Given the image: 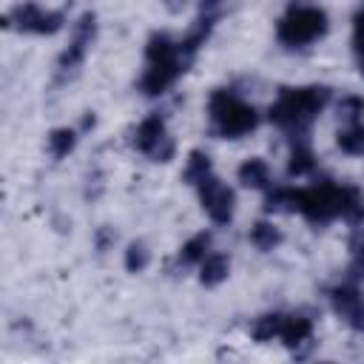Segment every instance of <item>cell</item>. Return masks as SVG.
Segmentation results:
<instances>
[{
  "label": "cell",
  "mask_w": 364,
  "mask_h": 364,
  "mask_svg": "<svg viewBox=\"0 0 364 364\" xmlns=\"http://www.w3.org/2000/svg\"><path fill=\"white\" fill-rule=\"evenodd\" d=\"M330 102L327 85H304V88H282L279 100L270 105L267 117L273 125L284 128L290 136H307L318 111Z\"/></svg>",
  "instance_id": "6da1fadb"
},
{
  "label": "cell",
  "mask_w": 364,
  "mask_h": 364,
  "mask_svg": "<svg viewBox=\"0 0 364 364\" xmlns=\"http://www.w3.org/2000/svg\"><path fill=\"white\" fill-rule=\"evenodd\" d=\"M208 114H210L213 134H219L222 139H239L259 125V111L225 88H216L210 94Z\"/></svg>",
  "instance_id": "7a4b0ae2"
},
{
  "label": "cell",
  "mask_w": 364,
  "mask_h": 364,
  "mask_svg": "<svg viewBox=\"0 0 364 364\" xmlns=\"http://www.w3.org/2000/svg\"><path fill=\"white\" fill-rule=\"evenodd\" d=\"M327 34V14L318 6H290L276 26V37L287 48H301Z\"/></svg>",
  "instance_id": "3957f363"
},
{
  "label": "cell",
  "mask_w": 364,
  "mask_h": 364,
  "mask_svg": "<svg viewBox=\"0 0 364 364\" xmlns=\"http://www.w3.org/2000/svg\"><path fill=\"white\" fill-rule=\"evenodd\" d=\"M65 23L63 11H46L37 3H23L14 6L6 17H3V28H17V31H28V34H57Z\"/></svg>",
  "instance_id": "277c9868"
},
{
  "label": "cell",
  "mask_w": 364,
  "mask_h": 364,
  "mask_svg": "<svg viewBox=\"0 0 364 364\" xmlns=\"http://www.w3.org/2000/svg\"><path fill=\"white\" fill-rule=\"evenodd\" d=\"M94 37H97V14H94V11H85V14H80V20L74 23L71 43H68V48L60 54V60H57L60 77H71V74L82 65V60H85L91 43H94Z\"/></svg>",
  "instance_id": "5b68a950"
},
{
  "label": "cell",
  "mask_w": 364,
  "mask_h": 364,
  "mask_svg": "<svg viewBox=\"0 0 364 364\" xmlns=\"http://www.w3.org/2000/svg\"><path fill=\"white\" fill-rule=\"evenodd\" d=\"M134 148L145 156H151L154 162H168L176 151L173 139L165 134V119L159 114H151L145 117L139 125H136V134H134Z\"/></svg>",
  "instance_id": "8992f818"
},
{
  "label": "cell",
  "mask_w": 364,
  "mask_h": 364,
  "mask_svg": "<svg viewBox=\"0 0 364 364\" xmlns=\"http://www.w3.org/2000/svg\"><path fill=\"white\" fill-rule=\"evenodd\" d=\"M196 193H199V202L205 208V213L210 216V222L216 225H228L233 219V205H236V193L219 182L213 173H208L202 182H196Z\"/></svg>",
  "instance_id": "52a82bcc"
},
{
  "label": "cell",
  "mask_w": 364,
  "mask_h": 364,
  "mask_svg": "<svg viewBox=\"0 0 364 364\" xmlns=\"http://www.w3.org/2000/svg\"><path fill=\"white\" fill-rule=\"evenodd\" d=\"M182 71H185L182 65H159V63H148V68L142 71L136 88H139L145 97H159V94H165V91L179 80Z\"/></svg>",
  "instance_id": "ba28073f"
},
{
  "label": "cell",
  "mask_w": 364,
  "mask_h": 364,
  "mask_svg": "<svg viewBox=\"0 0 364 364\" xmlns=\"http://www.w3.org/2000/svg\"><path fill=\"white\" fill-rule=\"evenodd\" d=\"M330 304H333V310H336L347 324H353L355 316H358L361 307H364V299H361L355 282H347V284H338V287L330 290Z\"/></svg>",
  "instance_id": "9c48e42d"
},
{
  "label": "cell",
  "mask_w": 364,
  "mask_h": 364,
  "mask_svg": "<svg viewBox=\"0 0 364 364\" xmlns=\"http://www.w3.org/2000/svg\"><path fill=\"white\" fill-rule=\"evenodd\" d=\"M338 216L350 225L364 222V193L355 185H338Z\"/></svg>",
  "instance_id": "30bf717a"
},
{
  "label": "cell",
  "mask_w": 364,
  "mask_h": 364,
  "mask_svg": "<svg viewBox=\"0 0 364 364\" xmlns=\"http://www.w3.org/2000/svg\"><path fill=\"white\" fill-rule=\"evenodd\" d=\"M316 168V156L307 145V136H293L290 148V162H287V176H307Z\"/></svg>",
  "instance_id": "8fae6325"
},
{
  "label": "cell",
  "mask_w": 364,
  "mask_h": 364,
  "mask_svg": "<svg viewBox=\"0 0 364 364\" xmlns=\"http://www.w3.org/2000/svg\"><path fill=\"white\" fill-rule=\"evenodd\" d=\"M239 182L245 188H259V191H267L270 188V168L264 159L259 156H250L239 165Z\"/></svg>",
  "instance_id": "7c38bea8"
},
{
  "label": "cell",
  "mask_w": 364,
  "mask_h": 364,
  "mask_svg": "<svg viewBox=\"0 0 364 364\" xmlns=\"http://www.w3.org/2000/svg\"><path fill=\"white\" fill-rule=\"evenodd\" d=\"M310 333H313V321H310L307 316L293 313V316H284L282 330H279V338H282L287 347H299V344H304V341L310 338Z\"/></svg>",
  "instance_id": "4fadbf2b"
},
{
  "label": "cell",
  "mask_w": 364,
  "mask_h": 364,
  "mask_svg": "<svg viewBox=\"0 0 364 364\" xmlns=\"http://www.w3.org/2000/svg\"><path fill=\"white\" fill-rule=\"evenodd\" d=\"M228 273H230L228 256L225 253H208L202 259V267H199V282L205 287H216V284H222L228 279Z\"/></svg>",
  "instance_id": "5bb4252c"
},
{
  "label": "cell",
  "mask_w": 364,
  "mask_h": 364,
  "mask_svg": "<svg viewBox=\"0 0 364 364\" xmlns=\"http://www.w3.org/2000/svg\"><path fill=\"white\" fill-rule=\"evenodd\" d=\"M208 247H210V233L202 230V233L191 236V239L179 247V262H182V264H202V259L208 256Z\"/></svg>",
  "instance_id": "9a60e30c"
},
{
  "label": "cell",
  "mask_w": 364,
  "mask_h": 364,
  "mask_svg": "<svg viewBox=\"0 0 364 364\" xmlns=\"http://www.w3.org/2000/svg\"><path fill=\"white\" fill-rule=\"evenodd\" d=\"M250 245L259 247V250H264V253H270L273 247L282 245V230L276 225H270V222H256L250 228Z\"/></svg>",
  "instance_id": "2e32d148"
},
{
  "label": "cell",
  "mask_w": 364,
  "mask_h": 364,
  "mask_svg": "<svg viewBox=\"0 0 364 364\" xmlns=\"http://www.w3.org/2000/svg\"><path fill=\"white\" fill-rule=\"evenodd\" d=\"M74 145H77V131H74V128H54V131L48 134V154H51L54 159L68 156V154L74 151Z\"/></svg>",
  "instance_id": "e0dca14e"
},
{
  "label": "cell",
  "mask_w": 364,
  "mask_h": 364,
  "mask_svg": "<svg viewBox=\"0 0 364 364\" xmlns=\"http://www.w3.org/2000/svg\"><path fill=\"white\" fill-rule=\"evenodd\" d=\"M208 173H210V159H208V154H205V151H191V154H188V162H185V171H182V182L196 185V182H202Z\"/></svg>",
  "instance_id": "ac0fdd59"
},
{
  "label": "cell",
  "mask_w": 364,
  "mask_h": 364,
  "mask_svg": "<svg viewBox=\"0 0 364 364\" xmlns=\"http://www.w3.org/2000/svg\"><path fill=\"white\" fill-rule=\"evenodd\" d=\"M350 253H353V262L347 267V279L350 282H361L364 279V228H358L350 239Z\"/></svg>",
  "instance_id": "d6986e66"
},
{
  "label": "cell",
  "mask_w": 364,
  "mask_h": 364,
  "mask_svg": "<svg viewBox=\"0 0 364 364\" xmlns=\"http://www.w3.org/2000/svg\"><path fill=\"white\" fill-rule=\"evenodd\" d=\"M282 321H284V316H282V313H267V316H262V318H256V321H253L250 336H253L256 341H270L273 336H279Z\"/></svg>",
  "instance_id": "ffe728a7"
},
{
  "label": "cell",
  "mask_w": 364,
  "mask_h": 364,
  "mask_svg": "<svg viewBox=\"0 0 364 364\" xmlns=\"http://www.w3.org/2000/svg\"><path fill=\"white\" fill-rule=\"evenodd\" d=\"M338 148H341L344 154H353V156L364 154V125L355 122V125L338 131Z\"/></svg>",
  "instance_id": "44dd1931"
},
{
  "label": "cell",
  "mask_w": 364,
  "mask_h": 364,
  "mask_svg": "<svg viewBox=\"0 0 364 364\" xmlns=\"http://www.w3.org/2000/svg\"><path fill=\"white\" fill-rule=\"evenodd\" d=\"M148 259H151V253H148V247H145V242H131L128 245V250H125V270L128 273H142L145 267H148Z\"/></svg>",
  "instance_id": "7402d4cb"
},
{
  "label": "cell",
  "mask_w": 364,
  "mask_h": 364,
  "mask_svg": "<svg viewBox=\"0 0 364 364\" xmlns=\"http://www.w3.org/2000/svg\"><path fill=\"white\" fill-rule=\"evenodd\" d=\"M361 114H364V97L347 94V97H341V100H338V117H341L344 122L355 125V122L361 119Z\"/></svg>",
  "instance_id": "603a6c76"
},
{
  "label": "cell",
  "mask_w": 364,
  "mask_h": 364,
  "mask_svg": "<svg viewBox=\"0 0 364 364\" xmlns=\"http://www.w3.org/2000/svg\"><path fill=\"white\" fill-rule=\"evenodd\" d=\"M353 54L358 63V74L364 77V9L353 14Z\"/></svg>",
  "instance_id": "cb8c5ba5"
},
{
  "label": "cell",
  "mask_w": 364,
  "mask_h": 364,
  "mask_svg": "<svg viewBox=\"0 0 364 364\" xmlns=\"http://www.w3.org/2000/svg\"><path fill=\"white\" fill-rule=\"evenodd\" d=\"M114 239H117V236H114L111 228H100V230H97V250H108V245H111Z\"/></svg>",
  "instance_id": "d4e9b609"
},
{
  "label": "cell",
  "mask_w": 364,
  "mask_h": 364,
  "mask_svg": "<svg viewBox=\"0 0 364 364\" xmlns=\"http://www.w3.org/2000/svg\"><path fill=\"white\" fill-rule=\"evenodd\" d=\"M165 3H168L171 9H176V6H179V0H165Z\"/></svg>",
  "instance_id": "484cf974"
}]
</instances>
